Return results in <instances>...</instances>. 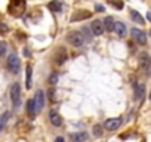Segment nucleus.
<instances>
[{
    "instance_id": "nucleus-10",
    "label": "nucleus",
    "mask_w": 151,
    "mask_h": 142,
    "mask_svg": "<svg viewBox=\"0 0 151 142\" xmlns=\"http://www.w3.org/2000/svg\"><path fill=\"white\" fill-rule=\"evenodd\" d=\"M114 33H116L119 37H126V33H127L126 25H124L123 22L117 21V22H116V27H114Z\"/></svg>"
},
{
    "instance_id": "nucleus-3",
    "label": "nucleus",
    "mask_w": 151,
    "mask_h": 142,
    "mask_svg": "<svg viewBox=\"0 0 151 142\" xmlns=\"http://www.w3.org/2000/svg\"><path fill=\"white\" fill-rule=\"evenodd\" d=\"M8 70L11 71L12 74H18L19 70H21V62H19L18 56L14 55V53H11L8 56Z\"/></svg>"
},
{
    "instance_id": "nucleus-7",
    "label": "nucleus",
    "mask_w": 151,
    "mask_h": 142,
    "mask_svg": "<svg viewBox=\"0 0 151 142\" xmlns=\"http://www.w3.org/2000/svg\"><path fill=\"white\" fill-rule=\"evenodd\" d=\"M34 102H36V107H37V111L40 113L45 107V92L43 90H37L36 92V96L33 98Z\"/></svg>"
},
{
    "instance_id": "nucleus-22",
    "label": "nucleus",
    "mask_w": 151,
    "mask_h": 142,
    "mask_svg": "<svg viewBox=\"0 0 151 142\" xmlns=\"http://www.w3.org/2000/svg\"><path fill=\"white\" fill-rule=\"evenodd\" d=\"M9 111H5L3 114H2V123H0V129H5V126H6V123H8V117H9Z\"/></svg>"
},
{
    "instance_id": "nucleus-24",
    "label": "nucleus",
    "mask_w": 151,
    "mask_h": 142,
    "mask_svg": "<svg viewBox=\"0 0 151 142\" xmlns=\"http://www.w3.org/2000/svg\"><path fill=\"white\" fill-rule=\"evenodd\" d=\"M0 46H2V58H5V56H6V49H8V46H6L5 42L0 43Z\"/></svg>"
},
{
    "instance_id": "nucleus-17",
    "label": "nucleus",
    "mask_w": 151,
    "mask_h": 142,
    "mask_svg": "<svg viewBox=\"0 0 151 142\" xmlns=\"http://www.w3.org/2000/svg\"><path fill=\"white\" fill-rule=\"evenodd\" d=\"M12 8H18V12H22V9L25 8V0H14V3L11 5V9Z\"/></svg>"
},
{
    "instance_id": "nucleus-27",
    "label": "nucleus",
    "mask_w": 151,
    "mask_h": 142,
    "mask_svg": "<svg viewBox=\"0 0 151 142\" xmlns=\"http://www.w3.org/2000/svg\"><path fill=\"white\" fill-rule=\"evenodd\" d=\"M147 71H148V77H151V62H150V65H148V70H147Z\"/></svg>"
},
{
    "instance_id": "nucleus-18",
    "label": "nucleus",
    "mask_w": 151,
    "mask_h": 142,
    "mask_svg": "<svg viewBox=\"0 0 151 142\" xmlns=\"http://www.w3.org/2000/svg\"><path fill=\"white\" fill-rule=\"evenodd\" d=\"M47 8L52 11V12H61V9H62V6H61V3L59 2H56V0H53V2H50L49 5H47Z\"/></svg>"
},
{
    "instance_id": "nucleus-23",
    "label": "nucleus",
    "mask_w": 151,
    "mask_h": 142,
    "mask_svg": "<svg viewBox=\"0 0 151 142\" xmlns=\"http://www.w3.org/2000/svg\"><path fill=\"white\" fill-rule=\"evenodd\" d=\"M110 3H111L116 9H123V2H122V0H110Z\"/></svg>"
},
{
    "instance_id": "nucleus-25",
    "label": "nucleus",
    "mask_w": 151,
    "mask_h": 142,
    "mask_svg": "<svg viewBox=\"0 0 151 142\" xmlns=\"http://www.w3.org/2000/svg\"><path fill=\"white\" fill-rule=\"evenodd\" d=\"M56 82H58V76H56V74H52V76L49 77V83H50V85H56Z\"/></svg>"
},
{
    "instance_id": "nucleus-6",
    "label": "nucleus",
    "mask_w": 151,
    "mask_h": 142,
    "mask_svg": "<svg viewBox=\"0 0 151 142\" xmlns=\"http://www.w3.org/2000/svg\"><path fill=\"white\" fill-rule=\"evenodd\" d=\"M91 30L93 33V36H101L104 31H105V27H104V21H99V19H95L91 25Z\"/></svg>"
},
{
    "instance_id": "nucleus-9",
    "label": "nucleus",
    "mask_w": 151,
    "mask_h": 142,
    "mask_svg": "<svg viewBox=\"0 0 151 142\" xmlns=\"http://www.w3.org/2000/svg\"><path fill=\"white\" fill-rule=\"evenodd\" d=\"M91 16H92L91 12H88V11H80V12L76 14L74 16H71V21L76 22V21H82V19H89Z\"/></svg>"
},
{
    "instance_id": "nucleus-14",
    "label": "nucleus",
    "mask_w": 151,
    "mask_h": 142,
    "mask_svg": "<svg viewBox=\"0 0 151 142\" xmlns=\"http://www.w3.org/2000/svg\"><path fill=\"white\" fill-rule=\"evenodd\" d=\"M104 27H105V30H107V31H114L116 22L113 21V18H111V16H107V18L104 19Z\"/></svg>"
},
{
    "instance_id": "nucleus-28",
    "label": "nucleus",
    "mask_w": 151,
    "mask_h": 142,
    "mask_svg": "<svg viewBox=\"0 0 151 142\" xmlns=\"http://www.w3.org/2000/svg\"><path fill=\"white\" fill-rule=\"evenodd\" d=\"M55 142H65V141H64L62 138H56V139H55Z\"/></svg>"
},
{
    "instance_id": "nucleus-2",
    "label": "nucleus",
    "mask_w": 151,
    "mask_h": 142,
    "mask_svg": "<svg viewBox=\"0 0 151 142\" xmlns=\"http://www.w3.org/2000/svg\"><path fill=\"white\" fill-rule=\"evenodd\" d=\"M11 101L15 110H18L21 107V85L19 83H14L11 87Z\"/></svg>"
},
{
    "instance_id": "nucleus-29",
    "label": "nucleus",
    "mask_w": 151,
    "mask_h": 142,
    "mask_svg": "<svg viewBox=\"0 0 151 142\" xmlns=\"http://www.w3.org/2000/svg\"><path fill=\"white\" fill-rule=\"evenodd\" d=\"M147 18H148V19L151 21V12H148V14H147Z\"/></svg>"
},
{
    "instance_id": "nucleus-15",
    "label": "nucleus",
    "mask_w": 151,
    "mask_h": 142,
    "mask_svg": "<svg viewBox=\"0 0 151 142\" xmlns=\"http://www.w3.org/2000/svg\"><path fill=\"white\" fill-rule=\"evenodd\" d=\"M31 74H33V67L28 64L27 65V79H25V87L27 89L31 87Z\"/></svg>"
},
{
    "instance_id": "nucleus-5",
    "label": "nucleus",
    "mask_w": 151,
    "mask_h": 142,
    "mask_svg": "<svg viewBox=\"0 0 151 142\" xmlns=\"http://www.w3.org/2000/svg\"><path fill=\"white\" fill-rule=\"evenodd\" d=\"M130 34H132L133 40H135L138 44H141V46L147 44V36H145L144 31H141V30H138V28H132V30H130Z\"/></svg>"
},
{
    "instance_id": "nucleus-30",
    "label": "nucleus",
    "mask_w": 151,
    "mask_h": 142,
    "mask_svg": "<svg viewBox=\"0 0 151 142\" xmlns=\"http://www.w3.org/2000/svg\"><path fill=\"white\" fill-rule=\"evenodd\" d=\"M150 99H151V96H150Z\"/></svg>"
},
{
    "instance_id": "nucleus-21",
    "label": "nucleus",
    "mask_w": 151,
    "mask_h": 142,
    "mask_svg": "<svg viewBox=\"0 0 151 142\" xmlns=\"http://www.w3.org/2000/svg\"><path fill=\"white\" fill-rule=\"evenodd\" d=\"M93 136L95 138H101L102 136V126L101 124H95L93 126Z\"/></svg>"
},
{
    "instance_id": "nucleus-1",
    "label": "nucleus",
    "mask_w": 151,
    "mask_h": 142,
    "mask_svg": "<svg viewBox=\"0 0 151 142\" xmlns=\"http://www.w3.org/2000/svg\"><path fill=\"white\" fill-rule=\"evenodd\" d=\"M67 42H68L71 46H74V47H82L86 40H85L82 31H71V33L67 34Z\"/></svg>"
},
{
    "instance_id": "nucleus-4",
    "label": "nucleus",
    "mask_w": 151,
    "mask_h": 142,
    "mask_svg": "<svg viewBox=\"0 0 151 142\" xmlns=\"http://www.w3.org/2000/svg\"><path fill=\"white\" fill-rule=\"evenodd\" d=\"M120 126H122V117H113V118L105 120V123H104V129L108 132H114Z\"/></svg>"
},
{
    "instance_id": "nucleus-20",
    "label": "nucleus",
    "mask_w": 151,
    "mask_h": 142,
    "mask_svg": "<svg viewBox=\"0 0 151 142\" xmlns=\"http://www.w3.org/2000/svg\"><path fill=\"white\" fill-rule=\"evenodd\" d=\"M82 34H83V37H85V40L86 42H91L92 40V36H93V33H91L86 27H83V30H82Z\"/></svg>"
},
{
    "instance_id": "nucleus-16",
    "label": "nucleus",
    "mask_w": 151,
    "mask_h": 142,
    "mask_svg": "<svg viewBox=\"0 0 151 142\" xmlns=\"http://www.w3.org/2000/svg\"><path fill=\"white\" fill-rule=\"evenodd\" d=\"M130 18H132L136 24H144V22H145L144 18H142V15H139V14H138L136 11H133V9L130 11Z\"/></svg>"
},
{
    "instance_id": "nucleus-26",
    "label": "nucleus",
    "mask_w": 151,
    "mask_h": 142,
    "mask_svg": "<svg viewBox=\"0 0 151 142\" xmlns=\"http://www.w3.org/2000/svg\"><path fill=\"white\" fill-rule=\"evenodd\" d=\"M95 9H96V11H99V12H104V6H101V5H96V6H95Z\"/></svg>"
},
{
    "instance_id": "nucleus-19",
    "label": "nucleus",
    "mask_w": 151,
    "mask_h": 142,
    "mask_svg": "<svg viewBox=\"0 0 151 142\" xmlns=\"http://www.w3.org/2000/svg\"><path fill=\"white\" fill-rule=\"evenodd\" d=\"M65 59H67V52H65V49H61V56H59V55H56L55 62H56L58 65H62V64L65 62Z\"/></svg>"
},
{
    "instance_id": "nucleus-11",
    "label": "nucleus",
    "mask_w": 151,
    "mask_h": 142,
    "mask_svg": "<svg viewBox=\"0 0 151 142\" xmlns=\"http://www.w3.org/2000/svg\"><path fill=\"white\" fill-rule=\"evenodd\" d=\"M37 113H39V111H37V107H36L34 99H28V101H27V114H28L30 117H34Z\"/></svg>"
},
{
    "instance_id": "nucleus-12",
    "label": "nucleus",
    "mask_w": 151,
    "mask_h": 142,
    "mask_svg": "<svg viewBox=\"0 0 151 142\" xmlns=\"http://www.w3.org/2000/svg\"><path fill=\"white\" fill-rule=\"evenodd\" d=\"M49 118H50V123H52L53 126H56V127H59V126L62 124V118H61V115H59L56 111H50V113H49Z\"/></svg>"
},
{
    "instance_id": "nucleus-8",
    "label": "nucleus",
    "mask_w": 151,
    "mask_h": 142,
    "mask_svg": "<svg viewBox=\"0 0 151 142\" xmlns=\"http://www.w3.org/2000/svg\"><path fill=\"white\" fill-rule=\"evenodd\" d=\"M71 141L73 142H86L88 141V133L86 132H76V133H71Z\"/></svg>"
},
{
    "instance_id": "nucleus-13",
    "label": "nucleus",
    "mask_w": 151,
    "mask_h": 142,
    "mask_svg": "<svg viewBox=\"0 0 151 142\" xmlns=\"http://www.w3.org/2000/svg\"><path fill=\"white\" fill-rule=\"evenodd\" d=\"M144 93H145V86L142 83H138L135 85V98L138 101H142L144 99Z\"/></svg>"
}]
</instances>
